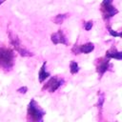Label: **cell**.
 <instances>
[{"label": "cell", "mask_w": 122, "mask_h": 122, "mask_svg": "<svg viewBox=\"0 0 122 122\" xmlns=\"http://www.w3.org/2000/svg\"><path fill=\"white\" fill-rule=\"evenodd\" d=\"M46 65H47V62L44 61L42 66H41V68H40L39 73H38V78H39V82L40 83H43L50 76V72L46 71Z\"/></svg>", "instance_id": "obj_9"}, {"label": "cell", "mask_w": 122, "mask_h": 122, "mask_svg": "<svg viewBox=\"0 0 122 122\" xmlns=\"http://www.w3.org/2000/svg\"><path fill=\"white\" fill-rule=\"evenodd\" d=\"M106 57L108 58H114L117 60H121L122 59V52L120 51H118L115 47H112L110 50H108L106 51Z\"/></svg>", "instance_id": "obj_8"}, {"label": "cell", "mask_w": 122, "mask_h": 122, "mask_svg": "<svg viewBox=\"0 0 122 122\" xmlns=\"http://www.w3.org/2000/svg\"><path fill=\"white\" fill-rule=\"evenodd\" d=\"M101 12L103 18L105 20H109L118 13V10L112 5V0H103L101 3Z\"/></svg>", "instance_id": "obj_4"}, {"label": "cell", "mask_w": 122, "mask_h": 122, "mask_svg": "<svg viewBox=\"0 0 122 122\" xmlns=\"http://www.w3.org/2000/svg\"><path fill=\"white\" fill-rule=\"evenodd\" d=\"M92 25H93V22H92V20H90V21H88V22H86V23H85L84 28H85V30H90L92 29Z\"/></svg>", "instance_id": "obj_15"}, {"label": "cell", "mask_w": 122, "mask_h": 122, "mask_svg": "<svg viewBox=\"0 0 122 122\" xmlns=\"http://www.w3.org/2000/svg\"><path fill=\"white\" fill-rule=\"evenodd\" d=\"M5 1H6V0H0V5H1V4H3Z\"/></svg>", "instance_id": "obj_17"}, {"label": "cell", "mask_w": 122, "mask_h": 122, "mask_svg": "<svg viewBox=\"0 0 122 122\" xmlns=\"http://www.w3.org/2000/svg\"><path fill=\"white\" fill-rule=\"evenodd\" d=\"M9 39H10V45L14 47V49L18 51V53H20L21 56L30 57V56H32L33 55V53H31L30 51H29L27 49H25L22 46V43H21L20 39L18 38V36L12 30H9Z\"/></svg>", "instance_id": "obj_3"}, {"label": "cell", "mask_w": 122, "mask_h": 122, "mask_svg": "<svg viewBox=\"0 0 122 122\" xmlns=\"http://www.w3.org/2000/svg\"><path fill=\"white\" fill-rule=\"evenodd\" d=\"M46 114V112L38 105V103L34 100L31 99L28 105L27 109V115L28 119L31 121H37L41 122L43 120V116Z\"/></svg>", "instance_id": "obj_1"}, {"label": "cell", "mask_w": 122, "mask_h": 122, "mask_svg": "<svg viewBox=\"0 0 122 122\" xmlns=\"http://www.w3.org/2000/svg\"><path fill=\"white\" fill-rule=\"evenodd\" d=\"M70 71L71 74H75L79 71V66H78V63L75 62V61H71L70 63Z\"/></svg>", "instance_id": "obj_12"}, {"label": "cell", "mask_w": 122, "mask_h": 122, "mask_svg": "<svg viewBox=\"0 0 122 122\" xmlns=\"http://www.w3.org/2000/svg\"><path fill=\"white\" fill-rule=\"evenodd\" d=\"M107 29H108L109 33H110L112 36H113V37H121V32H120V31H119V32H117V31L113 30L111 27H107Z\"/></svg>", "instance_id": "obj_14"}, {"label": "cell", "mask_w": 122, "mask_h": 122, "mask_svg": "<svg viewBox=\"0 0 122 122\" xmlns=\"http://www.w3.org/2000/svg\"><path fill=\"white\" fill-rule=\"evenodd\" d=\"M94 50V45L93 43L92 42H88L86 44H83V45H80L78 46V51H79V53L82 52V53H90L92 52V51Z\"/></svg>", "instance_id": "obj_10"}, {"label": "cell", "mask_w": 122, "mask_h": 122, "mask_svg": "<svg viewBox=\"0 0 122 122\" xmlns=\"http://www.w3.org/2000/svg\"><path fill=\"white\" fill-rule=\"evenodd\" d=\"M13 64H14L13 51L6 47H0V67L6 71H9L13 67Z\"/></svg>", "instance_id": "obj_2"}, {"label": "cell", "mask_w": 122, "mask_h": 122, "mask_svg": "<svg viewBox=\"0 0 122 122\" xmlns=\"http://www.w3.org/2000/svg\"><path fill=\"white\" fill-rule=\"evenodd\" d=\"M99 97H98V102H97V106H98V109H100V111L102 110V106H103V103H104V94L102 92H99L98 93Z\"/></svg>", "instance_id": "obj_13"}, {"label": "cell", "mask_w": 122, "mask_h": 122, "mask_svg": "<svg viewBox=\"0 0 122 122\" xmlns=\"http://www.w3.org/2000/svg\"><path fill=\"white\" fill-rule=\"evenodd\" d=\"M64 83V79H61V78H58L56 76H52L50 78V80L43 86V90H46L48 91L49 92L52 93L54 92L55 91H57Z\"/></svg>", "instance_id": "obj_5"}, {"label": "cell", "mask_w": 122, "mask_h": 122, "mask_svg": "<svg viewBox=\"0 0 122 122\" xmlns=\"http://www.w3.org/2000/svg\"><path fill=\"white\" fill-rule=\"evenodd\" d=\"M51 42H52L54 45H57V44L68 45L66 35H65V33L63 32V30H59L56 31V32L51 33Z\"/></svg>", "instance_id": "obj_7"}, {"label": "cell", "mask_w": 122, "mask_h": 122, "mask_svg": "<svg viewBox=\"0 0 122 122\" xmlns=\"http://www.w3.org/2000/svg\"><path fill=\"white\" fill-rule=\"evenodd\" d=\"M68 16H69V14H68V13H64V14H57V15H55V17H53V18H52V21H53L55 24L60 25V24H62V23H63V21H64Z\"/></svg>", "instance_id": "obj_11"}, {"label": "cell", "mask_w": 122, "mask_h": 122, "mask_svg": "<svg viewBox=\"0 0 122 122\" xmlns=\"http://www.w3.org/2000/svg\"><path fill=\"white\" fill-rule=\"evenodd\" d=\"M110 67V58L101 57L96 60V71L99 74V77H102L103 74L109 70Z\"/></svg>", "instance_id": "obj_6"}, {"label": "cell", "mask_w": 122, "mask_h": 122, "mask_svg": "<svg viewBox=\"0 0 122 122\" xmlns=\"http://www.w3.org/2000/svg\"><path fill=\"white\" fill-rule=\"evenodd\" d=\"M17 92H18L19 93H26V92H28V88H27L26 86H24V87H20L19 89H17Z\"/></svg>", "instance_id": "obj_16"}]
</instances>
